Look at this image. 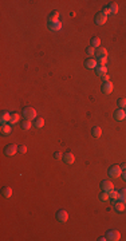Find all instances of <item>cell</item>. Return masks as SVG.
Segmentation results:
<instances>
[{"label": "cell", "instance_id": "6da1fadb", "mask_svg": "<svg viewBox=\"0 0 126 241\" xmlns=\"http://www.w3.org/2000/svg\"><path fill=\"white\" fill-rule=\"evenodd\" d=\"M107 174H109L111 178H118V177L122 176V169H121V166H118V165H113L109 168Z\"/></svg>", "mask_w": 126, "mask_h": 241}, {"label": "cell", "instance_id": "7a4b0ae2", "mask_svg": "<svg viewBox=\"0 0 126 241\" xmlns=\"http://www.w3.org/2000/svg\"><path fill=\"white\" fill-rule=\"evenodd\" d=\"M23 115H24V118H26V119L32 121V119H35V118H36V110L32 109V107H26V109L23 110Z\"/></svg>", "mask_w": 126, "mask_h": 241}, {"label": "cell", "instance_id": "3957f363", "mask_svg": "<svg viewBox=\"0 0 126 241\" xmlns=\"http://www.w3.org/2000/svg\"><path fill=\"white\" fill-rule=\"evenodd\" d=\"M56 218H58L59 222H66L69 220V213H67L64 209H59L56 212Z\"/></svg>", "mask_w": 126, "mask_h": 241}, {"label": "cell", "instance_id": "277c9868", "mask_svg": "<svg viewBox=\"0 0 126 241\" xmlns=\"http://www.w3.org/2000/svg\"><path fill=\"white\" fill-rule=\"evenodd\" d=\"M106 238L107 240H111V241H118L121 238V233L118 230H109L106 233Z\"/></svg>", "mask_w": 126, "mask_h": 241}, {"label": "cell", "instance_id": "5b68a950", "mask_svg": "<svg viewBox=\"0 0 126 241\" xmlns=\"http://www.w3.org/2000/svg\"><path fill=\"white\" fill-rule=\"evenodd\" d=\"M101 187H102V190H103V192H107V193H109L110 190L114 189V186H113V182L109 181V179H103V181L101 182Z\"/></svg>", "mask_w": 126, "mask_h": 241}, {"label": "cell", "instance_id": "8992f818", "mask_svg": "<svg viewBox=\"0 0 126 241\" xmlns=\"http://www.w3.org/2000/svg\"><path fill=\"white\" fill-rule=\"evenodd\" d=\"M48 28H50L51 31L58 32V31H60V29H62V24H60V21H59V20H56V21H48Z\"/></svg>", "mask_w": 126, "mask_h": 241}, {"label": "cell", "instance_id": "52a82bcc", "mask_svg": "<svg viewBox=\"0 0 126 241\" xmlns=\"http://www.w3.org/2000/svg\"><path fill=\"white\" fill-rule=\"evenodd\" d=\"M4 153L7 155H15L18 153V146L16 145H8V146H5Z\"/></svg>", "mask_w": 126, "mask_h": 241}, {"label": "cell", "instance_id": "ba28073f", "mask_svg": "<svg viewBox=\"0 0 126 241\" xmlns=\"http://www.w3.org/2000/svg\"><path fill=\"white\" fill-rule=\"evenodd\" d=\"M85 66L87 67L88 70H94V68H97V67H98V62H97V59L90 58V59H87V60L85 62Z\"/></svg>", "mask_w": 126, "mask_h": 241}, {"label": "cell", "instance_id": "9c48e42d", "mask_svg": "<svg viewBox=\"0 0 126 241\" xmlns=\"http://www.w3.org/2000/svg\"><path fill=\"white\" fill-rule=\"evenodd\" d=\"M107 21V16L105 15V13H98V15L95 16V23L98 24V26H103L105 23Z\"/></svg>", "mask_w": 126, "mask_h": 241}, {"label": "cell", "instance_id": "30bf717a", "mask_svg": "<svg viewBox=\"0 0 126 241\" xmlns=\"http://www.w3.org/2000/svg\"><path fill=\"white\" fill-rule=\"evenodd\" d=\"M125 117H126V111H125V110H122V109L115 110V112H114L115 121H123V119H125Z\"/></svg>", "mask_w": 126, "mask_h": 241}, {"label": "cell", "instance_id": "8fae6325", "mask_svg": "<svg viewBox=\"0 0 126 241\" xmlns=\"http://www.w3.org/2000/svg\"><path fill=\"white\" fill-rule=\"evenodd\" d=\"M95 56H97V59L107 58V50H106V48H103V47H99V48H97Z\"/></svg>", "mask_w": 126, "mask_h": 241}, {"label": "cell", "instance_id": "7c38bea8", "mask_svg": "<svg viewBox=\"0 0 126 241\" xmlns=\"http://www.w3.org/2000/svg\"><path fill=\"white\" fill-rule=\"evenodd\" d=\"M102 93L103 94H111L113 93V83L111 82H105L102 86Z\"/></svg>", "mask_w": 126, "mask_h": 241}, {"label": "cell", "instance_id": "4fadbf2b", "mask_svg": "<svg viewBox=\"0 0 126 241\" xmlns=\"http://www.w3.org/2000/svg\"><path fill=\"white\" fill-rule=\"evenodd\" d=\"M63 161L67 163V165H72V163H74V161H75L74 154H72V153H66V154L63 155Z\"/></svg>", "mask_w": 126, "mask_h": 241}, {"label": "cell", "instance_id": "5bb4252c", "mask_svg": "<svg viewBox=\"0 0 126 241\" xmlns=\"http://www.w3.org/2000/svg\"><path fill=\"white\" fill-rule=\"evenodd\" d=\"M11 119V114L7 111H3L1 114H0V122H1V125H5V123H8Z\"/></svg>", "mask_w": 126, "mask_h": 241}, {"label": "cell", "instance_id": "9a60e30c", "mask_svg": "<svg viewBox=\"0 0 126 241\" xmlns=\"http://www.w3.org/2000/svg\"><path fill=\"white\" fill-rule=\"evenodd\" d=\"M95 72H97L98 76H105V75L107 74V67L106 66H99L98 64V67L95 68Z\"/></svg>", "mask_w": 126, "mask_h": 241}, {"label": "cell", "instance_id": "2e32d148", "mask_svg": "<svg viewBox=\"0 0 126 241\" xmlns=\"http://www.w3.org/2000/svg\"><path fill=\"white\" fill-rule=\"evenodd\" d=\"M1 134L3 135H8V134H11V131H12V129H11V125H8V123H5V125H1Z\"/></svg>", "mask_w": 126, "mask_h": 241}, {"label": "cell", "instance_id": "e0dca14e", "mask_svg": "<svg viewBox=\"0 0 126 241\" xmlns=\"http://www.w3.org/2000/svg\"><path fill=\"white\" fill-rule=\"evenodd\" d=\"M125 208H126V204L122 202V201H118V202L114 204V209L117 212H123L125 210Z\"/></svg>", "mask_w": 126, "mask_h": 241}, {"label": "cell", "instance_id": "ac0fdd59", "mask_svg": "<svg viewBox=\"0 0 126 241\" xmlns=\"http://www.w3.org/2000/svg\"><path fill=\"white\" fill-rule=\"evenodd\" d=\"M59 15H60L59 11H56V10L52 11V12L50 13V16H48V21H56L59 19Z\"/></svg>", "mask_w": 126, "mask_h": 241}, {"label": "cell", "instance_id": "d6986e66", "mask_svg": "<svg viewBox=\"0 0 126 241\" xmlns=\"http://www.w3.org/2000/svg\"><path fill=\"white\" fill-rule=\"evenodd\" d=\"M90 43H91V47L99 48V46H101V39H99V37H91Z\"/></svg>", "mask_w": 126, "mask_h": 241}, {"label": "cell", "instance_id": "ffe728a7", "mask_svg": "<svg viewBox=\"0 0 126 241\" xmlns=\"http://www.w3.org/2000/svg\"><path fill=\"white\" fill-rule=\"evenodd\" d=\"M19 119H20V117H19L18 112H13V114H11L10 125H15V123H18V122H19Z\"/></svg>", "mask_w": 126, "mask_h": 241}, {"label": "cell", "instance_id": "44dd1931", "mask_svg": "<svg viewBox=\"0 0 126 241\" xmlns=\"http://www.w3.org/2000/svg\"><path fill=\"white\" fill-rule=\"evenodd\" d=\"M102 134V130L101 127H98V126H95V127H93V130H91V135L95 137V138H98V137H101Z\"/></svg>", "mask_w": 126, "mask_h": 241}, {"label": "cell", "instance_id": "7402d4cb", "mask_svg": "<svg viewBox=\"0 0 126 241\" xmlns=\"http://www.w3.org/2000/svg\"><path fill=\"white\" fill-rule=\"evenodd\" d=\"M109 197H110V200H118V198H119V192H117V190H114V189H113V190H110V192H109Z\"/></svg>", "mask_w": 126, "mask_h": 241}, {"label": "cell", "instance_id": "603a6c76", "mask_svg": "<svg viewBox=\"0 0 126 241\" xmlns=\"http://www.w3.org/2000/svg\"><path fill=\"white\" fill-rule=\"evenodd\" d=\"M109 8H110V13H111V15H115V13L118 12V4L117 3H110Z\"/></svg>", "mask_w": 126, "mask_h": 241}, {"label": "cell", "instance_id": "cb8c5ba5", "mask_svg": "<svg viewBox=\"0 0 126 241\" xmlns=\"http://www.w3.org/2000/svg\"><path fill=\"white\" fill-rule=\"evenodd\" d=\"M3 195H4L5 198H10L11 195H12V189H11V187H8V186L3 187Z\"/></svg>", "mask_w": 126, "mask_h": 241}, {"label": "cell", "instance_id": "d4e9b609", "mask_svg": "<svg viewBox=\"0 0 126 241\" xmlns=\"http://www.w3.org/2000/svg\"><path fill=\"white\" fill-rule=\"evenodd\" d=\"M31 126H32V123H31V121H28V119H26V121L21 122V127H23V130H29Z\"/></svg>", "mask_w": 126, "mask_h": 241}, {"label": "cell", "instance_id": "484cf974", "mask_svg": "<svg viewBox=\"0 0 126 241\" xmlns=\"http://www.w3.org/2000/svg\"><path fill=\"white\" fill-rule=\"evenodd\" d=\"M119 201H122V202L126 204V189H122L119 190V198H118Z\"/></svg>", "mask_w": 126, "mask_h": 241}, {"label": "cell", "instance_id": "4316f807", "mask_svg": "<svg viewBox=\"0 0 126 241\" xmlns=\"http://www.w3.org/2000/svg\"><path fill=\"white\" fill-rule=\"evenodd\" d=\"M95 52H97V50L94 47H91V46L86 48V54H87L88 56H94V55H95Z\"/></svg>", "mask_w": 126, "mask_h": 241}, {"label": "cell", "instance_id": "83f0119b", "mask_svg": "<svg viewBox=\"0 0 126 241\" xmlns=\"http://www.w3.org/2000/svg\"><path fill=\"white\" fill-rule=\"evenodd\" d=\"M43 126H44V119H43V118H39V119L35 122V127H36V129H42Z\"/></svg>", "mask_w": 126, "mask_h": 241}, {"label": "cell", "instance_id": "f1b7e54d", "mask_svg": "<svg viewBox=\"0 0 126 241\" xmlns=\"http://www.w3.org/2000/svg\"><path fill=\"white\" fill-rule=\"evenodd\" d=\"M118 106H119V109L126 107V98H119L118 99Z\"/></svg>", "mask_w": 126, "mask_h": 241}, {"label": "cell", "instance_id": "f546056e", "mask_svg": "<svg viewBox=\"0 0 126 241\" xmlns=\"http://www.w3.org/2000/svg\"><path fill=\"white\" fill-rule=\"evenodd\" d=\"M18 151H19V154H26V153H27V146L20 145V146L18 147Z\"/></svg>", "mask_w": 126, "mask_h": 241}, {"label": "cell", "instance_id": "4dcf8cb0", "mask_svg": "<svg viewBox=\"0 0 126 241\" xmlns=\"http://www.w3.org/2000/svg\"><path fill=\"white\" fill-rule=\"evenodd\" d=\"M99 198H101V201H107V200H110L109 193H107V192H103L101 195H99Z\"/></svg>", "mask_w": 126, "mask_h": 241}, {"label": "cell", "instance_id": "1f68e13d", "mask_svg": "<svg viewBox=\"0 0 126 241\" xmlns=\"http://www.w3.org/2000/svg\"><path fill=\"white\" fill-rule=\"evenodd\" d=\"M97 62L99 63V66H106V62H107V58H102V59H97Z\"/></svg>", "mask_w": 126, "mask_h": 241}, {"label": "cell", "instance_id": "d6a6232c", "mask_svg": "<svg viewBox=\"0 0 126 241\" xmlns=\"http://www.w3.org/2000/svg\"><path fill=\"white\" fill-rule=\"evenodd\" d=\"M102 13H105V15H111V13H110V8H109V5H107V7H103V10H102Z\"/></svg>", "mask_w": 126, "mask_h": 241}, {"label": "cell", "instance_id": "836d02e7", "mask_svg": "<svg viewBox=\"0 0 126 241\" xmlns=\"http://www.w3.org/2000/svg\"><path fill=\"white\" fill-rule=\"evenodd\" d=\"M54 158H55V159H60V158H63L62 157V153L60 151H55L54 153Z\"/></svg>", "mask_w": 126, "mask_h": 241}, {"label": "cell", "instance_id": "e575fe53", "mask_svg": "<svg viewBox=\"0 0 126 241\" xmlns=\"http://www.w3.org/2000/svg\"><path fill=\"white\" fill-rule=\"evenodd\" d=\"M109 78H110V76L106 74V75H105V76H102V79H103V82H109Z\"/></svg>", "mask_w": 126, "mask_h": 241}, {"label": "cell", "instance_id": "d590c367", "mask_svg": "<svg viewBox=\"0 0 126 241\" xmlns=\"http://www.w3.org/2000/svg\"><path fill=\"white\" fill-rule=\"evenodd\" d=\"M122 177H123V179L126 181V170H122Z\"/></svg>", "mask_w": 126, "mask_h": 241}, {"label": "cell", "instance_id": "8d00e7d4", "mask_svg": "<svg viewBox=\"0 0 126 241\" xmlns=\"http://www.w3.org/2000/svg\"><path fill=\"white\" fill-rule=\"evenodd\" d=\"M121 169H122V170H126V163H122V165H121Z\"/></svg>", "mask_w": 126, "mask_h": 241}]
</instances>
